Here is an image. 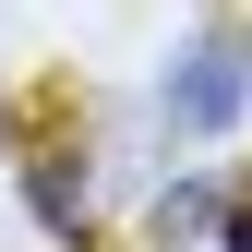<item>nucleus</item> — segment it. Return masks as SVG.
I'll return each mask as SVG.
<instances>
[{
    "instance_id": "4",
    "label": "nucleus",
    "mask_w": 252,
    "mask_h": 252,
    "mask_svg": "<svg viewBox=\"0 0 252 252\" xmlns=\"http://www.w3.org/2000/svg\"><path fill=\"white\" fill-rule=\"evenodd\" d=\"M216 240H228V252H252V192H228V216H216Z\"/></svg>"
},
{
    "instance_id": "2",
    "label": "nucleus",
    "mask_w": 252,
    "mask_h": 252,
    "mask_svg": "<svg viewBox=\"0 0 252 252\" xmlns=\"http://www.w3.org/2000/svg\"><path fill=\"white\" fill-rule=\"evenodd\" d=\"M24 204H36V228H48V240H84V216H96L84 156H72V144H36V156H24Z\"/></svg>"
},
{
    "instance_id": "3",
    "label": "nucleus",
    "mask_w": 252,
    "mask_h": 252,
    "mask_svg": "<svg viewBox=\"0 0 252 252\" xmlns=\"http://www.w3.org/2000/svg\"><path fill=\"white\" fill-rule=\"evenodd\" d=\"M216 216H228L216 180H168V192H156V228H168V240H216Z\"/></svg>"
},
{
    "instance_id": "1",
    "label": "nucleus",
    "mask_w": 252,
    "mask_h": 252,
    "mask_svg": "<svg viewBox=\"0 0 252 252\" xmlns=\"http://www.w3.org/2000/svg\"><path fill=\"white\" fill-rule=\"evenodd\" d=\"M240 108H252V36H228V24H216V36H192V48L168 60V84H156V120H168L180 144H216Z\"/></svg>"
}]
</instances>
